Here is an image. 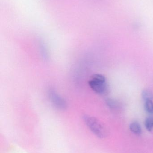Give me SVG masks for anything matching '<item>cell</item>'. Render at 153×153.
Masks as SVG:
<instances>
[{
  "instance_id": "6da1fadb",
  "label": "cell",
  "mask_w": 153,
  "mask_h": 153,
  "mask_svg": "<svg viewBox=\"0 0 153 153\" xmlns=\"http://www.w3.org/2000/svg\"><path fill=\"white\" fill-rule=\"evenodd\" d=\"M83 119L86 126L96 136L103 139L107 136V131L101 122L96 118L89 115L84 116Z\"/></svg>"
},
{
  "instance_id": "7a4b0ae2",
  "label": "cell",
  "mask_w": 153,
  "mask_h": 153,
  "mask_svg": "<svg viewBox=\"0 0 153 153\" xmlns=\"http://www.w3.org/2000/svg\"><path fill=\"white\" fill-rule=\"evenodd\" d=\"M89 84L94 92L99 94H103L107 91L106 78L102 74H93L89 81Z\"/></svg>"
},
{
  "instance_id": "3957f363",
  "label": "cell",
  "mask_w": 153,
  "mask_h": 153,
  "mask_svg": "<svg viewBox=\"0 0 153 153\" xmlns=\"http://www.w3.org/2000/svg\"><path fill=\"white\" fill-rule=\"evenodd\" d=\"M48 94L50 102L55 108L60 110H63L67 108V104L66 101L58 94L54 90L49 89Z\"/></svg>"
},
{
  "instance_id": "277c9868",
  "label": "cell",
  "mask_w": 153,
  "mask_h": 153,
  "mask_svg": "<svg viewBox=\"0 0 153 153\" xmlns=\"http://www.w3.org/2000/svg\"><path fill=\"white\" fill-rule=\"evenodd\" d=\"M129 128L132 133L137 136L140 135L142 133V128L139 123L133 122L129 126Z\"/></svg>"
},
{
  "instance_id": "5b68a950",
  "label": "cell",
  "mask_w": 153,
  "mask_h": 153,
  "mask_svg": "<svg viewBox=\"0 0 153 153\" xmlns=\"http://www.w3.org/2000/svg\"><path fill=\"white\" fill-rule=\"evenodd\" d=\"M142 98L145 102L152 101L153 94L152 91L148 89H145L143 91L142 93Z\"/></svg>"
},
{
  "instance_id": "8992f818",
  "label": "cell",
  "mask_w": 153,
  "mask_h": 153,
  "mask_svg": "<svg viewBox=\"0 0 153 153\" xmlns=\"http://www.w3.org/2000/svg\"><path fill=\"white\" fill-rule=\"evenodd\" d=\"M107 105L110 108L117 109L120 106L119 102L117 101L114 99H107L106 100Z\"/></svg>"
},
{
  "instance_id": "52a82bcc",
  "label": "cell",
  "mask_w": 153,
  "mask_h": 153,
  "mask_svg": "<svg viewBox=\"0 0 153 153\" xmlns=\"http://www.w3.org/2000/svg\"><path fill=\"white\" fill-rule=\"evenodd\" d=\"M145 126L146 129L149 132H152L153 130V117H149L146 119Z\"/></svg>"
},
{
  "instance_id": "ba28073f",
  "label": "cell",
  "mask_w": 153,
  "mask_h": 153,
  "mask_svg": "<svg viewBox=\"0 0 153 153\" xmlns=\"http://www.w3.org/2000/svg\"><path fill=\"white\" fill-rule=\"evenodd\" d=\"M145 109L146 111L150 114H153V102L152 101L145 102Z\"/></svg>"
}]
</instances>
